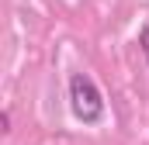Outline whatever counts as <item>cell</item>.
I'll list each match as a JSON object with an SVG mask.
<instances>
[{
	"label": "cell",
	"mask_w": 149,
	"mask_h": 145,
	"mask_svg": "<svg viewBox=\"0 0 149 145\" xmlns=\"http://www.w3.org/2000/svg\"><path fill=\"white\" fill-rule=\"evenodd\" d=\"M139 45H142V52H146V62H149V28L139 31Z\"/></svg>",
	"instance_id": "obj_2"
},
{
	"label": "cell",
	"mask_w": 149,
	"mask_h": 145,
	"mask_svg": "<svg viewBox=\"0 0 149 145\" xmlns=\"http://www.w3.org/2000/svg\"><path fill=\"white\" fill-rule=\"evenodd\" d=\"M70 107L83 124H97L104 117V97L97 90V83L87 72H73L70 76Z\"/></svg>",
	"instance_id": "obj_1"
}]
</instances>
